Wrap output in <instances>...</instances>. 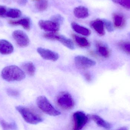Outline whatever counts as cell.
Wrapping results in <instances>:
<instances>
[{
	"mask_svg": "<svg viewBox=\"0 0 130 130\" xmlns=\"http://www.w3.org/2000/svg\"><path fill=\"white\" fill-rule=\"evenodd\" d=\"M2 78L8 82L20 81L25 78L23 70L16 66H8L4 68L1 72Z\"/></svg>",
	"mask_w": 130,
	"mask_h": 130,
	"instance_id": "cell-1",
	"label": "cell"
},
{
	"mask_svg": "<svg viewBox=\"0 0 130 130\" xmlns=\"http://www.w3.org/2000/svg\"><path fill=\"white\" fill-rule=\"evenodd\" d=\"M16 109L20 114L24 120L28 123L37 124L42 122L43 118L32 109L23 106H18Z\"/></svg>",
	"mask_w": 130,
	"mask_h": 130,
	"instance_id": "cell-2",
	"label": "cell"
},
{
	"mask_svg": "<svg viewBox=\"0 0 130 130\" xmlns=\"http://www.w3.org/2000/svg\"><path fill=\"white\" fill-rule=\"evenodd\" d=\"M36 103L39 108L46 114L53 117L61 115V112L55 108L45 96L38 97L37 99Z\"/></svg>",
	"mask_w": 130,
	"mask_h": 130,
	"instance_id": "cell-3",
	"label": "cell"
},
{
	"mask_svg": "<svg viewBox=\"0 0 130 130\" xmlns=\"http://www.w3.org/2000/svg\"><path fill=\"white\" fill-rule=\"evenodd\" d=\"M56 103L59 107L63 110H69L74 107L75 102L69 92L64 91L59 94L56 99Z\"/></svg>",
	"mask_w": 130,
	"mask_h": 130,
	"instance_id": "cell-4",
	"label": "cell"
},
{
	"mask_svg": "<svg viewBox=\"0 0 130 130\" xmlns=\"http://www.w3.org/2000/svg\"><path fill=\"white\" fill-rule=\"evenodd\" d=\"M72 130H82L88 122L89 115L82 111H77L73 115Z\"/></svg>",
	"mask_w": 130,
	"mask_h": 130,
	"instance_id": "cell-5",
	"label": "cell"
},
{
	"mask_svg": "<svg viewBox=\"0 0 130 130\" xmlns=\"http://www.w3.org/2000/svg\"><path fill=\"white\" fill-rule=\"evenodd\" d=\"M12 36L17 45L20 47H26L29 44L30 40L29 37L22 30H15L12 34Z\"/></svg>",
	"mask_w": 130,
	"mask_h": 130,
	"instance_id": "cell-6",
	"label": "cell"
},
{
	"mask_svg": "<svg viewBox=\"0 0 130 130\" xmlns=\"http://www.w3.org/2000/svg\"><path fill=\"white\" fill-rule=\"evenodd\" d=\"M38 24L41 29L49 32H56L59 29L60 24L53 21L41 20Z\"/></svg>",
	"mask_w": 130,
	"mask_h": 130,
	"instance_id": "cell-7",
	"label": "cell"
},
{
	"mask_svg": "<svg viewBox=\"0 0 130 130\" xmlns=\"http://www.w3.org/2000/svg\"><path fill=\"white\" fill-rule=\"evenodd\" d=\"M74 60L76 66L82 69L90 68L96 64L95 61L83 56H76Z\"/></svg>",
	"mask_w": 130,
	"mask_h": 130,
	"instance_id": "cell-8",
	"label": "cell"
},
{
	"mask_svg": "<svg viewBox=\"0 0 130 130\" xmlns=\"http://www.w3.org/2000/svg\"><path fill=\"white\" fill-rule=\"evenodd\" d=\"M37 52L42 58L45 60L56 61L59 58V56L57 53L48 49L39 47L37 48Z\"/></svg>",
	"mask_w": 130,
	"mask_h": 130,
	"instance_id": "cell-9",
	"label": "cell"
},
{
	"mask_svg": "<svg viewBox=\"0 0 130 130\" xmlns=\"http://www.w3.org/2000/svg\"><path fill=\"white\" fill-rule=\"evenodd\" d=\"M13 45L7 40H0V53L2 55H9L13 51Z\"/></svg>",
	"mask_w": 130,
	"mask_h": 130,
	"instance_id": "cell-10",
	"label": "cell"
},
{
	"mask_svg": "<svg viewBox=\"0 0 130 130\" xmlns=\"http://www.w3.org/2000/svg\"><path fill=\"white\" fill-rule=\"evenodd\" d=\"M54 38V40L59 41L62 44L69 49L71 50L75 49V45L71 39L66 37L64 36L59 35L56 33Z\"/></svg>",
	"mask_w": 130,
	"mask_h": 130,
	"instance_id": "cell-11",
	"label": "cell"
},
{
	"mask_svg": "<svg viewBox=\"0 0 130 130\" xmlns=\"http://www.w3.org/2000/svg\"><path fill=\"white\" fill-rule=\"evenodd\" d=\"M89 116L90 119H92L99 126L107 129H109L111 128V124L104 120L99 115H89Z\"/></svg>",
	"mask_w": 130,
	"mask_h": 130,
	"instance_id": "cell-12",
	"label": "cell"
},
{
	"mask_svg": "<svg viewBox=\"0 0 130 130\" xmlns=\"http://www.w3.org/2000/svg\"><path fill=\"white\" fill-rule=\"evenodd\" d=\"M91 25L99 35L103 36L105 34L104 25L103 21L100 19H97L92 21Z\"/></svg>",
	"mask_w": 130,
	"mask_h": 130,
	"instance_id": "cell-13",
	"label": "cell"
},
{
	"mask_svg": "<svg viewBox=\"0 0 130 130\" xmlns=\"http://www.w3.org/2000/svg\"><path fill=\"white\" fill-rule=\"evenodd\" d=\"M8 23L13 26L20 25L26 30H29L30 29V20L28 18H24L17 21L10 20Z\"/></svg>",
	"mask_w": 130,
	"mask_h": 130,
	"instance_id": "cell-14",
	"label": "cell"
},
{
	"mask_svg": "<svg viewBox=\"0 0 130 130\" xmlns=\"http://www.w3.org/2000/svg\"><path fill=\"white\" fill-rule=\"evenodd\" d=\"M75 17L79 19H85L89 16L88 10L84 6H79L74 9L73 11Z\"/></svg>",
	"mask_w": 130,
	"mask_h": 130,
	"instance_id": "cell-15",
	"label": "cell"
},
{
	"mask_svg": "<svg viewBox=\"0 0 130 130\" xmlns=\"http://www.w3.org/2000/svg\"><path fill=\"white\" fill-rule=\"evenodd\" d=\"M71 26L73 29L77 33L86 36H88L91 34V32L90 30L86 27L79 25L75 22H73L72 23Z\"/></svg>",
	"mask_w": 130,
	"mask_h": 130,
	"instance_id": "cell-16",
	"label": "cell"
},
{
	"mask_svg": "<svg viewBox=\"0 0 130 130\" xmlns=\"http://www.w3.org/2000/svg\"><path fill=\"white\" fill-rule=\"evenodd\" d=\"M113 23L116 28L121 29L125 26V20L124 17L121 14H115L113 15Z\"/></svg>",
	"mask_w": 130,
	"mask_h": 130,
	"instance_id": "cell-17",
	"label": "cell"
},
{
	"mask_svg": "<svg viewBox=\"0 0 130 130\" xmlns=\"http://www.w3.org/2000/svg\"><path fill=\"white\" fill-rule=\"evenodd\" d=\"M97 52L99 55L104 58H108L110 56V52L107 46L102 43L98 42L96 44Z\"/></svg>",
	"mask_w": 130,
	"mask_h": 130,
	"instance_id": "cell-18",
	"label": "cell"
},
{
	"mask_svg": "<svg viewBox=\"0 0 130 130\" xmlns=\"http://www.w3.org/2000/svg\"><path fill=\"white\" fill-rule=\"evenodd\" d=\"M73 37L76 44L80 47L82 48H87L90 46V43L85 37L76 35H73Z\"/></svg>",
	"mask_w": 130,
	"mask_h": 130,
	"instance_id": "cell-19",
	"label": "cell"
},
{
	"mask_svg": "<svg viewBox=\"0 0 130 130\" xmlns=\"http://www.w3.org/2000/svg\"><path fill=\"white\" fill-rule=\"evenodd\" d=\"M22 68L29 75L33 76L36 72V67L33 63L31 62H25L22 65Z\"/></svg>",
	"mask_w": 130,
	"mask_h": 130,
	"instance_id": "cell-20",
	"label": "cell"
},
{
	"mask_svg": "<svg viewBox=\"0 0 130 130\" xmlns=\"http://www.w3.org/2000/svg\"><path fill=\"white\" fill-rule=\"evenodd\" d=\"M0 124L4 130H17V126L14 122L8 123L3 119H0Z\"/></svg>",
	"mask_w": 130,
	"mask_h": 130,
	"instance_id": "cell-21",
	"label": "cell"
},
{
	"mask_svg": "<svg viewBox=\"0 0 130 130\" xmlns=\"http://www.w3.org/2000/svg\"><path fill=\"white\" fill-rule=\"evenodd\" d=\"M22 14L21 11L17 8H8L6 17L12 18H20Z\"/></svg>",
	"mask_w": 130,
	"mask_h": 130,
	"instance_id": "cell-22",
	"label": "cell"
},
{
	"mask_svg": "<svg viewBox=\"0 0 130 130\" xmlns=\"http://www.w3.org/2000/svg\"><path fill=\"white\" fill-rule=\"evenodd\" d=\"M36 1L35 6L38 11H43L47 8L48 6V2L47 0H34Z\"/></svg>",
	"mask_w": 130,
	"mask_h": 130,
	"instance_id": "cell-23",
	"label": "cell"
},
{
	"mask_svg": "<svg viewBox=\"0 0 130 130\" xmlns=\"http://www.w3.org/2000/svg\"><path fill=\"white\" fill-rule=\"evenodd\" d=\"M119 46L124 52L130 55V42L122 41L119 43Z\"/></svg>",
	"mask_w": 130,
	"mask_h": 130,
	"instance_id": "cell-24",
	"label": "cell"
},
{
	"mask_svg": "<svg viewBox=\"0 0 130 130\" xmlns=\"http://www.w3.org/2000/svg\"><path fill=\"white\" fill-rule=\"evenodd\" d=\"M116 3L127 9H130V0H113Z\"/></svg>",
	"mask_w": 130,
	"mask_h": 130,
	"instance_id": "cell-25",
	"label": "cell"
},
{
	"mask_svg": "<svg viewBox=\"0 0 130 130\" xmlns=\"http://www.w3.org/2000/svg\"><path fill=\"white\" fill-rule=\"evenodd\" d=\"M103 21L104 22V26L105 27L107 30L109 32H113V31L114 29L111 22L106 20H104Z\"/></svg>",
	"mask_w": 130,
	"mask_h": 130,
	"instance_id": "cell-26",
	"label": "cell"
},
{
	"mask_svg": "<svg viewBox=\"0 0 130 130\" xmlns=\"http://www.w3.org/2000/svg\"><path fill=\"white\" fill-rule=\"evenodd\" d=\"M8 8L4 5H0V17H6V14Z\"/></svg>",
	"mask_w": 130,
	"mask_h": 130,
	"instance_id": "cell-27",
	"label": "cell"
},
{
	"mask_svg": "<svg viewBox=\"0 0 130 130\" xmlns=\"http://www.w3.org/2000/svg\"><path fill=\"white\" fill-rule=\"evenodd\" d=\"M63 20L64 19H63V18L60 15H55V16H53L52 18V21L56 22V23L59 24L63 22Z\"/></svg>",
	"mask_w": 130,
	"mask_h": 130,
	"instance_id": "cell-28",
	"label": "cell"
},
{
	"mask_svg": "<svg viewBox=\"0 0 130 130\" xmlns=\"http://www.w3.org/2000/svg\"><path fill=\"white\" fill-rule=\"evenodd\" d=\"M8 94L10 96L13 97H17L19 95V93L18 91L15 89H9L7 90Z\"/></svg>",
	"mask_w": 130,
	"mask_h": 130,
	"instance_id": "cell-29",
	"label": "cell"
},
{
	"mask_svg": "<svg viewBox=\"0 0 130 130\" xmlns=\"http://www.w3.org/2000/svg\"><path fill=\"white\" fill-rule=\"evenodd\" d=\"M85 78L87 80L88 82H90L91 80V75L89 73H85Z\"/></svg>",
	"mask_w": 130,
	"mask_h": 130,
	"instance_id": "cell-30",
	"label": "cell"
},
{
	"mask_svg": "<svg viewBox=\"0 0 130 130\" xmlns=\"http://www.w3.org/2000/svg\"><path fill=\"white\" fill-rule=\"evenodd\" d=\"M18 2L21 5H25L27 2V0H18Z\"/></svg>",
	"mask_w": 130,
	"mask_h": 130,
	"instance_id": "cell-31",
	"label": "cell"
},
{
	"mask_svg": "<svg viewBox=\"0 0 130 130\" xmlns=\"http://www.w3.org/2000/svg\"><path fill=\"white\" fill-rule=\"evenodd\" d=\"M117 130H129L128 127L126 126H124L123 127H121L120 129Z\"/></svg>",
	"mask_w": 130,
	"mask_h": 130,
	"instance_id": "cell-32",
	"label": "cell"
}]
</instances>
